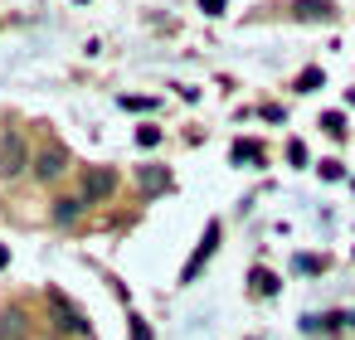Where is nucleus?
Masks as SVG:
<instances>
[{
    "instance_id": "nucleus-14",
    "label": "nucleus",
    "mask_w": 355,
    "mask_h": 340,
    "mask_svg": "<svg viewBox=\"0 0 355 340\" xmlns=\"http://www.w3.org/2000/svg\"><path fill=\"white\" fill-rule=\"evenodd\" d=\"M122 107H132V112H141V107H146V112H151L156 102H151V98H122Z\"/></svg>"
},
{
    "instance_id": "nucleus-15",
    "label": "nucleus",
    "mask_w": 355,
    "mask_h": 340,
    "mask_svg": "<svg viewBox=\"0 0 355 340\" xmlns=\"http://www.w3.org/2000/svg\"><path fill=\"white\" fill-rule=\"evenodd\" d=\"M287 156H292V165H306V146H302V141H292Z\"/></svg>"
},
{
    "instance_id": "nucleus-1",
    "label": "nucleus",
    "mask_w": 355,
    "mask_h": 340,
    "mask_svg": "<svg viewBox=\"0 0 355 340\" xmlns=\"http://www.w3.org/2000/svg\"><path fill=\"white\" fill-rule=\"evenodd\" d=\"M25 165H30V146H25V136H20V132H0V175L15 180Z\"/></svg>"
},
{
    "instance_id": "nucleus-16",
    "label": "nucleus",
    "mask_w": 355,
    "mask_h": 340,
    "mask_svg": "<svg viewBox=\"0 0 355 340\" xmlns=\"http://www.w3.org/2000/svg\"><path fill=\"white\" fill-rule=\"evenodd\" d=\"M224 6H229V0H200V10H205V15H224Z\"/></svg>"
},
{
    "instance_id": "nucleus-7",
    "label": "nucleus",
    "mask_w": 355,
    "mask_h": 340,
    "mask_svg": "<svg viewBox=\"0 0 355 340\" xmlns=\"http://www.w3.org/2000/svg\"><path fill=\"white\" fill-rule=\"evenodd\" d=\"M78 214H83V199H69V195L54 199V224H73Z\"/></svg>"
},
{
    "instance_id": "nucleus-5",
    "label": "nucleus",
    "mask_w": 355,
    "mask_h": 340,
    "mask_svg": "<svg viewBox=\"0 0 355 340\" xmlns=\"http://www.w3.org/2000/svg\"><path fill=\"white\" fill-rule=\"evenodd\" d=\"M137 180H141V190H146V195H161V190L171 185V175H166L161 165H141V175H137Z\"/></svg>"
},
{
    "instance_id": "nucleus-4",
    "label": "nucleus",
    "mask_w": 355,
    "mask_h": 340,
    "mask_svg": "<svg viewBox=\"0 0 355 340\" xmlns=\"http://www.w3.org/2000/svg\"><path fill=\"white\" fill-rule=\"evenodd\" d=\"M69 170V151L64 146H44L40 161H35V180H59Z\"/></svg>"
},
{
    "instance_id": "nucleus-13",
    "label": "nucleus",
    "mask_w": 355,
    "mask_h": 340,
    "mask_svg": "<svg viewBox=\"0 0 355 340\" xmlns=\"http://www.w3.org/2000/svg\"><path fill=\"white\" fill-rule=\"evenodd\" d=\"M137 141H141V146H156L161 132H156V127H137Z\"/></svg>"
},
{
    "instance_id": "nucleus-3",
    "label": "nucleus",
    "mask_w": 355,
    "mask_h": 340,
    "mask_svg": "<svg viewBox=\"0 0 355 340\" xmlns=\"http://www.w3.org/2000/svg\"><path fill=\"white\" fill-rule=\"evenodd\" d=\"M214 243H219V224H205V238H200V248L190 253V262H185V272H180V282H195L200 277V267L214 258Z\"/></svg>"
},
{
    "instance_id": "nucleus-10",
    "label": "nucleus",
    "mask_w": 355,
    "mask_h": 340,
    "mask_svg": "<svg viewBox=\"0 0 355 340\" xmlns=\"http://www.w3.org/2000/svg\"><path fill=\"white\" fill-rule=\"evenodd\" d=\"M234 161H263V146L258 141H239L234 146Z\"/></svg>"
},
{
    "instance_id": "nucleus-9",
    "label": "nucleus",
    "mask_w": 355,
    "mask_h": 340,
    "mask_svg": "<svg viewBox=\"0 0 355 340\" xmlns=\"http://www.w3.org/2000/svg\"><path fill=\"white\" fill-rule=\"evenodd\" d=\"M248 282H253V292H258V296H272V292H277V277H272L268 267H253V277H248Z\"/></svg>"
},
{
    "instance_id": "nucleus-11",
    "label": "nucleus",
    "mask_w": 355,
    "mask_h": 340,
    "mask_svg": "<svg viewBox=\"0 0 355 340\" xmlns=\"http://www.w3.org/2000/svg\"><path fill=\"white\" fill-rule=\"evenodd\" d=\"M321 88V69H306L302 78H297V93H316Z\"/></svg>"
},
{
    "instance_id": "nucleus-6",
    "label": "nucleus",
    "mask_w": 355,
    "mask_h": 340,
    "mask_svg": "<svg viewBox=\"0 0 355 340\" xmlns=\"http://www.w3.org/2000/svg\"><path fill=\"white\" fill-rule=\"evenodd\" d=\"M297 20H336V10L326 0H297Z\"/></svg>"
},
{
    "instance_id": "nucleus-2",
    "label": "nucleus",
    "mask_w": 355,
    "mask_h": 340,
    "mask_svg": "<svg viewBox=\"0 0 355 340\" xmlns=\"http://www.w3.org/2000/svg\"><path fill=\"white\" fill-rule=\"evenodd\" d=\"M112 190H117V175H112L107 165H88V170H83V195H78V199H83V204H98V199H107Z\"/></svg>"
},
{
    "instance_id": "nucleus-17",
    "label": "nucleus",
    "mask_w": 355,
    "mask_h": 340,
    "mask_svg": "<svg viewBox=\"0 0 355 340\" xmlns=\"http://www.w3.org/2000/svg\"><path fill=\"white\" fill-rule=\"evenodd\" d=\"M132 340H151V330H146L141 321H132Z\"/></svg>"
},
{
    "instance_id": "nucleus-8",
    "label": "nucleus",
    "mask_w": 355,
    "mask_h": 340,
    "mask_svg": "<svg viewBox=\"0 0 355 340\" xmlns=\"http://www.w3.org/2000/svg\"><path fill=\"white\" fill-rule=\"evenodd\" d=\"M25 330V316H20V306H10L6 316H0V340H15Z\"/></svg>"
},
{
    "instance_id": "nucleus-18",
    "label": "nucleus",
    "mask_w": 355,
    "mask_h": 340,
    "mask_svg": "<svg viewBox=\"0 0 355 340\" xmlns=\"http://www.w3.org/2000/svg\"><path fill=\"white\" fill-rule=\"evenodd\" d=\"M6 262H10V253H6V248H0V267H6Z\"/></svg>"
},
{
    "instance_id": "nucleus-12",
    "label": "nucleus",
    "mask_w": 355,
    "mask_h": 340,
    "mask_svg": "<svg viewBox=\"0 0 355 340\" xmlns=\"http://www.w3.org/2000/svg\"><path fill=\"white\" fill-rule=\"evenodd\" d=\"M321 127H326L331 136H345V117H340V112H326V117H321Z\"/></svg>"
}]
</instances>
